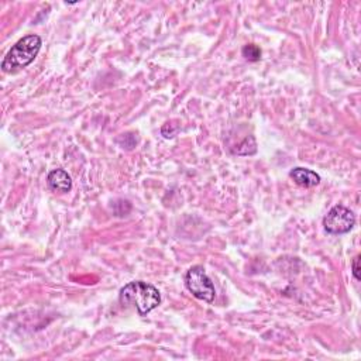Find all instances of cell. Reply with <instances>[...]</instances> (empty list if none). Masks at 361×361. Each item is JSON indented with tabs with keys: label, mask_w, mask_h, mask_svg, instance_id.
I'll list each match as a JSON object with an SVG mask.
<instances>
[{
	"label": "cell",
	"mask_w": 361,
	"mask_h": 361,
	"mask_svg": "<svg viewBox=\"0 0 361 361\" xmlns=\"http://www.w3.org/2000/svg\"><path fill=\"white\" fill-rule=\"evenodd\" d=\"M118 300L125 308H136L140 316H146L161 304L160 291L144 281H133L120 289Z\"/></svg>",
	"instance_id": "cell-1"
},
{
	"label": "cell",
	"mask_w": 361,
	"mask_h": 361,
	"mask_svg": "<svg viewBox=\"0 0 361 361\" xmlns=\"http://www.w3.org/2000/svg\"><path fill=\"white\" fill-rule=\"evenodd\" d=\"M41 44L43 41L40 36L30 34L23 37L6 54L2 63V70L8 74H12L22 68L29 67L36 59L37 54L40 52Z\"/></svg>",
	"instance_id": "cell-2"
},
{
	"label": "cell",
	"mask_w": 361,
	"mask_h": 361,
	"mask_svg": "<svg viewBox=\"0 0 361 361\" xmlns=\"http://www.w3.org/2000/svg\"><path fill=\"white\" fill-rule=\"evenodd\" d=\"M185 285L187 289L198 299L205 300L208 304H212L216 296L215 285L212 279L208 277L206 271L201 266H195L190 268L185 274Z\"/></svg>",
	"instance_id": "cell-3"
},
{
	"label": "cell",
	"mask_w": 361,
	"mask_h": 361,
	"mask_svg": "<svg viewBox=\"0 0 361 361\" xmlns=\"http://www.w3.org/2000/svg\"><path fill=\"white\" fill-rule=\"evenodd\" d=\"M355 224L354 213L346 206H333L323 219V227L330 234H346Z\"/></svg>",
	"instance_id": "cell-4"
},
{
	"label": "cell",
	"mask_w": 361,
	"mask_h": 361,
	"mask_svg": "<svg viewBox=\"0 0 361 361\" xmlns=\"http://www.w3.org/2000/svg\"><path fill=\"white\" fill-rule=\"evenodd\" d=\"M47 184L56 194H67L72 190V179L64 169H54L47 176Z\"/></svg>",
	"instance_id": "cell-5"
},
{
	"label": "cell",
	"mask_w": 361,
	"mask_h": 361,
	"mask_svg": "<svg viewBox=\"0 0 361 361\" xmlns=\"http://www.w3.org/2000/svg\"><path fill=\"white\" fill-rule=\"evenodd\" d=\"M291 179L293 183L299 187H304V188H314L316 185L321 184V176L308 168H302V167H296L289 172Z\"/></svg>",
	"instance_id": "cell-6"
},
{
	"label": "cell",
	"mask_w": 361,
	"mask_h": 361,
	"mask_svg": "<svg viewBox=\"0 0 361 361\" xmlns=\"http://www.w3.org/2000/svg\"><path fill=\"white\" fill-rule=\"evenodd\" d=\"M242 54L247 59V61H250V63H257V61H260V59H261V49L256 44L245 45L243 49H242Z\"/></svg>",
	"instance_id": "cell-7"
},
{
	"label": "cell",
	"mask_w": 361,
	"mask_h": 361,
	"mask_svg": "<svg viewBox=\"0 0 361 361\" xmlns=\"http://www.w3.org/2000/svg\"><path fill=\"white\" fill-rule=\"evenodd\" d=\"M358 263H360V256H355L353 259V263H351V270H353V277L360 281V267H358Z\"/></svg>",
	"instance_id": "cell-8"
}]
</instances>
